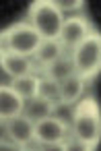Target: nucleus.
I'll return each instance as SVG.
<instances>
[{"instance_id":"obj_1","label":"nucleus","mask_w":101,"mask_h":151,"mask_svg":"<svg viewBox=\"0 0 101 151\" xmlns=\"http://www.w3.org/2000/svg\"><path fill=\"white\" fill-rule=\"evenodd\" d=\"M70 134L83 143L85 151L97 149L101 141V114L99 104L93 95L80 97L72 110V122H70Z\"/></svg>"},{"instance_id":"obj_2","label":"nucleus","mask_w":101,"mask_h":151,"mask_svg":"<svg viewBox=\"0 0 101 151\" xmlns=\"http://www.w3.org/2000/svg\"><path fill=\"white\" fill-rule=\"evenodd\" d=\"M27 23L37 31L41 42H52L60 37L64 15L58 11L54 0H35L29 4V17Z\"/></svg>"},{"instance_id":"obj_3","label":"nucleus","mask_w":101,"mask_h":151,"mask_svg":"<svg viewBox=\"0 0 101 151\" xmlns=\"http://www.w3.org/2000/svg\"><path fill=\"white\" fill-rule=\"evenodd\" d=\"M68 54L72 58L76 77H80L85 83L93 81L101 70V35L93 31L78 46H74Z\"/></svg>"},{"instance_id":"obj_4","label":"nucleus","mask_w":101,"mask_h":151,"mask_svg":"<svg viewBox=\"0 0 101 151\" xmlns=\"http://www.w3.org/2000/svg\"><path fill=\"white\" fill-rule=\"evenodd\" d=\"M68 134H70V126L56 114L33 122L35 149H62V143Z\"/></svg>"},{"instance_id":"obj_5","label":"nucleus","mask_w":101,"mask_h":151,"mask_svg":"<svg viewBox=\"0 0 101 151\" xmlns=\"http://www.w3.org/2000/svg\"><path fill=\"white\" fill-rule=\"evenodd\" d=\"M9 31V42H11V52L33 58V54L37 52L41 37L37 35V31L27 23V21H19L11 27H6Z\"/></svg>"},{"instance_id":"obj_6","label":"nucleus","mask_w":101,"mask_h":151,"mask_svg":"<svg viewBox=\"0 0 101 151\" xmlns=\"http://www.w3.org/2000/svg\"><path fill=\"white\" fill-rule=\"evenodd\" d=\"M91 33H93V25L89 23V19H85L80 15H74V17L64 19V25H62V31H60L58 42L62 44V48L66 52H70L74 46H78Z\"/></svg>"},{"instance_id":"obj_7","label":"nucleus","mask_w":101,"mask_h":151,"mask_svg":"<svg viewBox=\"0 0 101 151\" xmlns=\"http://www.w3.org/2000/svg\"><path fill=\"white\" fill-rule=\"evenodd\" d=\"M6 126H9V141L17 149H35L33 120L27 114H19V116L6 120Z\"/></svg>"},{"instance_id":"obj_8","label":"nucleus","mask_w":101,"mask_h":151,"mask_svg":"<svg viewBox=\"0 0 101 151\" xmlns=\"http://www.w3.org/2000/svg\"><path fill=\"white\" fill-rule=\"evenodd\" d=\"M23 112H25V99L11 85H0V118L11 120Z\"/></svg>"},{"instance_id":"obj_9","label":"nucleus","mask_w":101,"mask_h":151,"mask_svg":"<svg viewBox=\"0 0 101 151\" xmlns=\"http://www.w3.org/2000/svg\"><path fill=\"white\" fill-rule=\"evenodd\" d=\"M0 68H2V73H6V75L13 77V79L25 77V75H29V73H35L33 58L15 54V52H9V54H4V56H0Z\"/></svg>"},{"instance_id":"obj_10","label":"nucleus","mask_w":101,"mask_h":151,"mask_svg":"<svg viewBox=\"0 0 101 151\" xmlns=\"http://www.w3.org/2000/svg\"><path fill=\"white\" fill-rule=\"evenodd\" d=\"M66 50L62 48V44L58 40H52V42H41L37 52L33 54V66H35V73H41L48 64H52L54 60H58Z\"/></svg>"},{"instance_id":"obj_11","label":"nucleus","mask_w":101,"mask_h":151,"mask_svg":"<svg viewBox=\"0 0 101 151\" xmlns=\"http://www.w3.org/2000/svg\"><path fill=\"white\" fill-rule=\"evenodd\" d=\"M85 87H87V83L80 77H76V75H72L66 81H62L60 83V106H72V104H76L83 97Z\"/></svg>"},{"instance_id":"obj_12","label":"nucleus","mask_w":101,"mask_h":151,"mask_svg":"<svg viewBox=\"0 0 101 151\" xmlns=\"http://www.w3.org/2000/svg\"><path fill=\"white\" fill-rule=\"evenodd\" d=\"M41 75H46V77H50V79L58 81V83H62V81H66L68 77L76 75L70 54H68V52H64V54H62L58 60H54L52 64H48V66L41 70Z\"/></svg>"},{"instance_id":"obj_13","label":"nucleus","mask_w":101,"mask_h":151,"mask_svg":"<svg viewBox=\"0 0 101 151\" xmlns=\"http://www.w3.org/2000/svg\"><path fill=\"white\" fill-rule=\"evenodd\" d=\"M35 97L46 99L54 106H60V83L37 73V87H35Z\"/></svg>"},{"instance_id":"obj_14","label":"nucleus","mask_w":101,"mask_h":151,"mask_svg":"<svg viewBox=\"0 0 101 151\" xmlns=\"http://www.w3.org/2000/svg\"><path fill=\"white\" fill-rule=\"evenodd\" d=\"M56 108H58V106H54V104H50V101H46V99L33 97V99H27V101H25V112H23V114H27V116L35 122V120H41V118H46V116L56 114Z\"/></svg>"},{"instance_id":"obj_15","label":"nucleus","mask_w":101,"mask_h":151,"mask_svg":"<svg viewBox=\"0 0 101 151\" xmlns=\"http://www.w3.org/2000/svg\"><path fill=\"white\" fill-rule=\"evenodd\" d=\"M11 87L27 101L35 97V87H37V73H29L25 77H17L11 81Z\"/></svg>"},{"instance_id":"obj_16","label":"nucleus","mask_w":101,"mask_h":151,"mask_svg":"<svg viewBox=\"0 0 101 151\" xmlns=\"http://www.w3.org/2000/svg\"><path fill=\"white\" fill-rule=\"evenodd\" d=\"M54 4H56L58 11L64 15V19H66V15L78 13V11L85 6V2H80V0H54Z\"/></svg>"},{"instance_id":"obj_17","label":"nucleus","mask_w":101,"mask_h":151,"mask_svg":"<svg viewBox=\"0 0 101 151\" xmlns=\"http://www.w3.org/2000/svg\"><path fill=\"white\" fill-rule=\"evenodd\" d=\"M11 52V42H9V31L2 29L0 31V56H4Z\"/></svg>"},{"instance_id":"obj_18","label":"nucleus","mask_w":101,"mask_h":151,"mask_svg":"<svg viewBox=\"0 0 101 151\" xmlns=\"http://www.w3.org/2000/svg\"><path fill=\"white\" fill-rule=\"evenodd\" d=\"M9 141V126H6V120L0 118V143H6Z\"/></svg>"}]
</instances>
